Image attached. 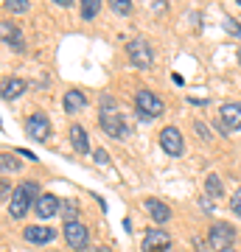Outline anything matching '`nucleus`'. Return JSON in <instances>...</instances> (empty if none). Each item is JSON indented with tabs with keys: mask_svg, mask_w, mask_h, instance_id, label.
<instances>
[{
	"mask_svg": "<svg viewBox=\"0 0 241 252\" xmlns=\"http://www.w3.org/2000/svg\"><path fill=\"white\" fill-rule=\"evenodd\" d=\"M99 124H101V129H104L109 137H115V140H126V137H129V126H126L124 115L115 109V98H112V95H104V98H101Z\"/></svg>",
	"mask_w": 241,
	"mask_h": 252,
	"instance_id": "f257e3e1",
	"label": "nucleus"
},
{
	"mask_svg": "<svg viewBox=\"0 0 241 252\" xmlns=\"http://www.w3.org/2000/svg\"><path fill=\"white\" fill-rule=\"evenodd\" d=\"M39 196H42V193H39V182H34V180L20 182L17 188L11 190V202H9L11 219H23L31 207H36V199Z\"/></svg>",
	"mask_w": 241,
	"mask_h": 252,
	"instance_id": "f03ea898",
	"label": "nucleus"
},
{
	"mask_svg": "<svg viewBox=\"0 0 241 252\" xmlns=\"http://www.w3.org/2000/svg\"><path fill=\"white\" fill-rule=\"evenodd\" d=\"M135 107H138L140 121H152V118L163 115V101L157 98L152 90H138L135 93Z\"/></svg>",
	"mask_w": 241,
	"mask_h": 252,
	"instance_id": "7ed1b4c3",
	"label": "nucleus"
},
{
	"mask_svg": "<svg viewBox=\"0 0 241 252\" xmlns=\"http://www.w3.org/2000/svg\"><path fill=\"white\" fill-rule=\"evenodd\" d=\"M207 238H210V247H213V250L224 252L236 244V227L224 224V221H216V224L210 227V235H207Z\"/></svg>",
	"mask_w": 241,
	"mask_h": 252,
	"instance_id": "20e7f679",
	"label": "nucleus"
},
{
	"mask_svg": "<svg viewBox=\"0 0 241 252\" xmlns=\"http://www.w3.org/2000/svg\"><path fill=\"white\" fill-rule=\"evenodd\" d=\"M26 132H28V137L45 143V140L51 137V121H48V115H45V112H31V115L26 118Z\"/></svg>",
	"mask_w": 241,
	"mask_h": 252,
	"instance_id": "39448f33",
	"label": "nucleus"
},
{
	"mask_svg": "<svg viewBox=\"0 0 241 252\" xmlns=\"http://www.w3.org/2000/svg\"><path fill=\"white\" fill-rule=\"evenodd\" d=\"M126 54H129V59H132V64H138V67H152L154 62V54L152 48H149V42L146 39H132L129 45H126Z\"/></svg>",
	"mask_w": 241,
	"mask_h": 252,
	"instance_id": "423d86ee",
	"label": "nucleus"
},
{
	"mask_svg": "<svg viewBox=\"0 0 241 252\" xmlns=\"http://www.w3.org/2000/svg\"><path fill=\"white\" fill-rule=\"evenodd\" d=\"M160 146H163V152H166V154L179 157V154H182V149H185V140H182V135H179V129L166 126V129L160 132Z\"/></svg>",
	"mask_w": 241,
	"mask_h": 252,
	"instance_id": "0eeeda50",
	"label": "nucleus"
},
{
	"mask_svg": "<svg viewBox=\"0 0 241 252\" xmlns=\"http://www.w3.org/2000/svg\"><path fill=\"white\" fill-rule=\"evenodd\" d=\"M65 241L70 250H87V227L81 221H68L65 224Z\"/></svg>",
	"mask_w": 241,
	"mask_h": 252,
	"instance_id": "6e6552de",
	"label": "nucleus"
},
{
	"mask_svg": "<svg viewBox=\"0 0 241 252\" xmlns=\"http://www.w3.org/2000/svg\"><path fill=\"white\" fill-rule=\"evenodd\" d=\"M169 247H171V238L163 230H149L143 235V252H169Z\"/></svg>",
	"mask_w": 241,
	"mask_h": 252,
	"instance_id": "1a4fd4ad",
	"label": "nucleus"
},
{
	"mask_svg": "<svg viewBox=\"0 0 241 252\" xmlns=\"http://www.w3.org/2000/svg\"><path fill=\"white\" fill-rule=\"evenodd\" d=\"M23 238H26L28 244H51L56 238V230L54 227L34 224V227H26V230H23Z\"/></svg>",
	"mask_w": 241,
	"mask_h": 252,
	"instance_id": "9d476101",
	"label": "nucleus"
},
{
	"mask_svg": "<svg viewBox=\"0 0 241 252\" xmlns=\"http://www.w3.org/2000/svg\"><path fill=\"white\" fill-rule=\"evenodd\" d=\"M36 216L39 219H51V216H56L59 210H62V202L54 196V193H42V196L36 199Z\"/></svg>",
	"mask_w": 241,
	"mask_h": 252,
	"instance_id": "9b49d317",
	"label": "nucleus"
},
{
	"mask_svg": "<svg viewBox=\"0 0 241 252\" xmlns=\"http://www.w3.org/2000/svg\"><path fill=\"white\" fill-rule=\"evenodd\" d=\"M3 42H6V48H11V51H26V42H23V34H20V28L14 26V23H3Z\"/></svg>",
	"mask_w": 241,
	"mask_h": 252,
	"instance_id": "f8f14e48",
	"label": "nucleus"
},
{
	"mask_svg": "<svg viewBox=\"0 0 241 252\" xmlns=\"http://www.w3.org/2000/svg\"><path fill=\"white\" fill-rule=\"evenodd\" d=\"M219 115H222L224 126H230V129H241V104H236V101H227V104H222Z\"/></svg>",
	"mask_w": 241,
	"mask_h": 252,
	"instance_id": "ddd939ff",
	"label": "nucleus"
},
{
	"mask_svg": "<svg viewBox=\"0 0 241 252\" xmlns=\"http://www.w3.org/2000/svg\"><path fill=\"white\" fill-rule=\"evenodd\" d=\"M143 205H146V210L152 213V219L157 221V224H166V221L171 219V210H169V205H163L160 199H146Z\"/></svg>",
	"mask_w": 241,
	"mask_h": 252,
	"instance_id": "4468645a",
	"label": "nucleus"
},
{
	"mask_svg": "<svg viewBox=\"0 0 241 252\" xmlns=\"http://www.w3.org/2000/svg\"><path fill=\"white\" fill-rule=\"evenodd\" d=\"M84 104H87V95H84L81 90H68L65 93V112L76 115L79 109H84Z\"/></svg>",
	"mask_w": 241,
	"mask_h": 252,
	"instance_id": "2eb2a0df",
	"label": "nucleus"
},
{
	"mask_svg": "<svg viewBox=\"0 0 241 252\" xmlns=\"http://www.w3.org/2000/svg\"><path fill=\"white\" fill-rule=\"evenodd\" d=\"M70 143H73V149H76L79 154H87L90 152V140H87L84 126H79V124L70 126Z\"/></svg>",
	"mask_w": 241,
	"mask_h": 252,
	"instance_id": "dca6fc26",
	"label": "nucleus"
},
{
	"mask_svg": "<svg viewBox=\"0 0 241 252\" xmlns=\"http://www.w3.org/2000/svg\"><path fill=\"white\" fill-rule=\"evenodd\" d=\"M23 93H26V81H23V79H11V81L3 84V98H6V101L20 98Z\"/></svg>",
	"mask_w": 241,
	"mask_h": 252,
	"instance_id": "f3484780",
	"label": "nucleus"
},
{
	"mask_svg": "<svg viewBox=\"0 0 241 252\" xmlns=\"http://www.w3.org/2000/svg\"><path fill=\"white\" fill-rule=\"evenodd\" d=\"M99 11H101V0H84L81 3V17L84 20H93Z\"/></svg>",
	"mask_w": 241,
	"mask_h": 252,
	"instance_id": "a211bd4d",
	"label": "nucleus"
},
{
	"mask_svg": "<svg viewBox=\"0 0 241 252\" xmlns=\"http://www.w3.org/2000/svg\"><path fill=\"white\" fill-rule=\"evenodd\" d=\"M65 216V224L68 221H76V213H79V202H73V199H68V202H62V210H59Z\"/></svg>",
	"mask_w": 241,
	"mask_h": 252,
	"instance_id": "6ab92c4d",
	"label": "nucleus"
},
{
	"mask_svg": "<svg viewBox=\"0 0 241 252\" xmlns=\"http://www.w3.org/2000/svg\"><path fill=\"white\" fill-rule=\"evenodd\" d=\"M0 168H3V174H9V171H20V160H14V154H3L0 157Z\"/></svg>",
	"mask_w": 241,
	"mask_h": 252,
	"instance_id": "aec40b11",
	"label": "nucleus"
},
{
	"mask_svg": "<svg viewBox=\"0 0 241 252\" xmlns=\"http://www.w3.org/2000/svg\"><path fill=\"white\" fill-rule=\"evenodd\" d=\"M205 190L210 193V196H219V193H222V180H219L216 174H207V180H205Z\"/></svg>",
	"mask_w": 241,
	"mask_h": 252,
	"instance_id": "412c9836",
	"label": "nucleus"
},
{
	"mask_svg": "<svg viewBox=\"0 0 241 252\" xmlns=\"http://www.w3.org/2000/svg\"><path fill=\"white\" fill-rule=\"evenodd\" d=\"M6 9L23 14V11H28V0H6Z\"/></svg>",
	"mask_w": 241,
	"mask_h": 252,
	"instance_id": "4be33fe9",
	"label": "nucleus"
},
{
	"mask_svg": "<svg viewBox=\"0 0 241 252\" xmlns=\"http://www.w3.org/2000/svg\"><path fill=\"white\" fill-rule=\"evenodd\" d=\"M109 6H112V11H118V14H129V11H132V3H129V0H112Z\"/></svg>",
	"mask_w": 241,
	"mask_h": 252,
	"instance_id": "5701e85b",
	"label": "nucleus"
},
{
	"mask_svg": "<svg viewBox=\"0 0 241 252\" xmlns=\"http://www.w3.org/2000/svg\"><path fill=\"white\" fill-rule=\"evenodd\" d=\"M230 210L236 213V216H241V188L230 196Z\"/></svg>",
	"mask_w": 241,
	"mask_h": 252,
	"instance_id": "b1692460",
	"label": "nucleus"
},
{
	"mask_svg": "<svg viewBox=\"0 0 241 252\" xmlns=\"http://www.w3.org/2000/svg\"><path fill=\"white\" fill-rule=\"evenodd\" d=\"M93 160L99 162V165H107V162H109V154L104 152V149H96V152H93Z\"/></svg>",
	"mask_w": 241,
	"mask_h": 252,
	"instance_id": "393cba45",
	"label": "nucleus"
},
{
	"mask_svg": "<svg viewBox=\"0 0 241 252\" xmlns=\"http://www.w3.org/2000/svg\"><path fill=\"white\" fill-rule=\"evenodd\" d=\"M197 132L202 135V140H213V135H210V129L205 124H197Z\"/></svg>",
	"mask_w": 241,
	"mask_h": 252,
	"instance_id": "a878e982",
	"label": "nucleus"
},
{
	"mask_svg": "<svg viewBox=\"0 0 241 252\" xmlns=\"http://www.w3.org/2000/svg\"><path fill=\"white\" fill-rule=\"evenodd\" d=\"M14 154H20V157H26V160H34V162H36V154H34V152H28V149H17Z\"/></svg>",
	"mask_w": 241,
	"mask_h": 252,
	"instance_id": "bb28decb",
	"label": "nucleus"
},
{
	"mask_svg": "<svg viewBox=\"0 0 241 252\" xmlns=\"http://www.w3.org/2000/svg\"><path fill=\"white\" fill-rule=\"evenodd\" d=\"M224 26H227V31H230V34H241V28L236 26L233 20H224Z\"/></svg>",
	"mask_w": 241,
	"mask_h": 252,
	"instance_id": "cd10ccee",
	"label": "nucleus"
},
{
	"mask_svg": "<svg viewBox=\"0 0 241 252\" xmlns=\"http://www.w3.org/2000/svg\"><path fill=\"white\" fill-rule=\"evenodd\" d=\"M0 190H3V202L9 205V202H11V199H9V182H3V188H0Z\"/></svg>",
	"mask_w": 241,
	"mask_h": 252,
	"instance_id": "c85d7f7f",
	"label": "nucleus"
},
{
	"mask_svg": "<svg viewBox=\"0 0 241 252\" xmlns=\"http://www.w3.org/2000/svg\"><path fill=\"white\" fill-rule=\"evenodd\" d=\"M84 252H109V250H107V247H87Z\"/></svg>",
	"mask_w": 241,
	"mask_h": 252,
	"instance_id": "c756f323",
	"label": "nucleus"
},
{
	"mask_svg": "<svg viewBox=\"0 0 241 252\" xmlns=\"http://www.w3.org/2000/svg\"><path fill=\"white\" fill-rule=\"evenodd\" d=\"M239 62H241V51H239Z\"/></svg>",
	"mask_w": 241,
	"mask_h": 252,
	"instance_id": "7c9ffc66",
	"label": "nucleus"
},
{
	"mask_svg": "<svg viewBox=\"0 0 241 252\" xmlns=\"http://www.w3.org/2000/svg\"><path fill=\"white\" fill-rule=\"evenodd\" d=\"M224 252H236V250H224Z\"/></svg>",
	"mask_w": 241,
	"mask_h": 252,
	"instance_id": "2f4dec72",
	"label": "nucleus"
},
{
	"mask_svg": "<svg viewBox=\"0 0 241 252\" xmlns=\"http://www.w3.org/2000/svg\"><path fill=\"white\" fill-rule=\"evenodd\" d=\"M236 3H239V6H241V0H236Z\"/></svg>",
	"mask_w": 241,
	"mask_h": 252,
	"instance_id": "473e14b6",
	"label": "nucleus"
}]
</instances>
